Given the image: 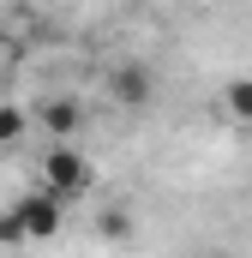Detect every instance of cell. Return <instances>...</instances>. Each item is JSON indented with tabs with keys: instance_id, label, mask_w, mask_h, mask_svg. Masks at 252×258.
<instances>
[{
	"instance_id": "6da1fadb",
	"label": "cell",
	"mask_w": 252,
	"mask_h": 258,
	"mask_svg": "<svg viewBox=\"0 0 252 258\" xmlns=\"http://www.w3.org/2000/svg\"><path fill=\"white\" fill-rule=\"evenodd\" d=\"M90 180H96V168H90V156L78 144H54L42 156V192H54L60 204L78 198V192H90Z\"/></svg>"
},
{
	"instance_id": "7a4b0ae2",
	"label": "cell",
	"mask_w": 252,
	"mask_h": 258,
	"mask_svg": "<svg viewBox=\"0 0 252 258\" xmlns=\"http://www.w3.org/2000/svg\"><path fill=\"white\" fill-rule=\"evenodd\" d=\"M12 216L24 222V240H54V234H60V198L42 192V186L18 198V204H12Z\"/></svg>"
},
{
	"instance_id": "3957f363",
	"label": "cell",
	"mask_w": 252,
	"mask_h": 258,
	"mask_svg": "<svg viewBox=\"0 0 252 258\" xmlns=\"http://www.w3.org/2000/svg\"><path fill=\"white\" fill-rule=\"evenodd\" d=\"M108 90H114V102H126V108H144L150 102V72L144 66H120L108 78Z\"/></svg>"
},
{
	"instance_id": "277c9868",
	"label": "cell",
	"mask_w": 252,
	"mask_h": 258,
	"mask_svg": "<svg viewBox=\"0 0 252 258\" xmlns=\"http://www.w3.org/2000/svg\"><path fill=\"white\" fill-rule=\"evenodd\" d=\"M42 126L54 132V138H72V132L84 126V108H78V102H72V96H54V102H48V108H42Z\"/></svg>"
},
{
	"instance_id": "5b68a950",
	"label": "cell",
	"mask_w": 252,
	"mask_h": 258,
	"mask_svg": "<svg viewBox=\"0 0 252 258\" xmlns=\"http://www.w3.org/2000/svg\"><path fill=\"white\" fill-rule=\"evenodd\" d=\"M222 108H228L234 120H252V78H234V84H222Z\"/></svg>"
},
{
	"instance_id": "8992f818",
	"label": "cell",
	"mask_w": 252,
	"mask_h": 258,
	"mask_svg": "<svg viewBox=\"0 0 252 258\" xmlns=\"http://www.w3.org/2000/svg\"><path fill=\"white\" fill-rule=\"evenodd\" d=\"M108 240H132V210H120V204H108L102 210V222H96Z\"/></svg>"
},
{
	"instance_id": "52a82bcc",
	"label": "cell",
	"mask_w": 252,
	"mask_h": 258,
	"mask_svg": "<svg viewBox=\"0 0 252 258\" xmlns=\"http://www.w3.org/2000/svg\"><path fill=\"white\" fill-rule=\"evenodd\" d=\"M24 126H30V120H24L18 108H6V102H0V144H18V138H24Z\"/></svg>"
},
{
	"instance_id": "ba28073f",
	"label": "cell",
	"mask_w": 252,
	"mask_h": 258,
	"mask_svg": "<svg viewBox=\"0 0 252 258\" xmlns=\"http://www.w3.org/2000/svg\"><path fill=\"white\" fill-rule=\"evenodd\" d=\"M0 246H24V222L12 210H0Z\"/></svg>"
},
{
	"instance_id": "9c48e42d",
	"label": "cell",
	"mask_w": 252,
	"mask_h": 258,
	"mask_svg": "<svg viewBox=\"0 0 252 258\" xmlns=\"http://www.w3.org/2000/svg\"><path fill=\"white\" fill-rule=\"evenodd\" d=\"M0 78H6V54H0Z\"/></svg>"
}]
</instances>
